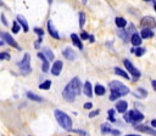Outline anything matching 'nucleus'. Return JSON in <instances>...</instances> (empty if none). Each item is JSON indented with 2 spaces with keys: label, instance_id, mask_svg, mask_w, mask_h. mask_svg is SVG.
<instances>
[{
  "label": "nucleus",
  "instance_id": "f257e3e1",
  "mask_svg": "<svg viewBox=\"0 0 156 136\" xmlns=\"http://www.w3.org/2000/svg\"><path fill=\"white\" fill-rule=\"evenodd\" d=\"M108 87H110V92H111L110 93V101H116L119 97L126 96L130 92L128 86H126L124 84H122L121 81H117V80L111 81L108 84Z\"/></svg>",
  "mask_w": 156,
  "mask_h": 136
},
{
  "label": "nucleus",
  "instance_id": "f03ea898",
  "mask_svg": "<svg viewBox=\"0 0 156 136\" xmlns=\"http://www.w3.org/2000/svg\"><path fill=\"white\" fill-rule=\"evenodd\" d=\"M54 115L57 120V123L60 124V126L67 131L72 130V119L69 118L68 114H66L65 112H62L61 109H55L54 110Z\"/></svg>",
  "mask_w": 156,
  "mask_h": 136
},
{
  "label": "nucleus",
  "instance_id": "7ed1b4c3",
  "mask_svg": "<svg viewBox=\"0 0 156 136\" xmlns=\"http://www.w3.org/2000/svg\"><path fill=\"white\" fill-rule=\"evenodd\" d=\"M123 119H124L126 123H133L134 125H136V123H139L144 119V115L138 109H133V110L126 112L123 114Z\"/></svg>",
  "mask_w": 156,
  "mask_h": 136
},
{
  "label": "nucleus",
  "instance_id": "20e7f679",
  "mask_svg": "<svg viewBox=\"0 0 156 136\" xmlns=\"http://www.w3.org/2000/svg\"><path fill=\"white\" fill-rule=\"evenodd\" d=\"M20 70H21V74L23 75H27L32 72V67H30V55L29 53H24L22 61H20L17 63Z\"/></svg>",
  "mask_w": 156,
  "mask_h": 136
},
{
  "label": "nucleus",
  "instance_id": "39448f33",
  "mask_svg": "<svg viewBox=\"0 0 156 136\" xmlns=\"http://www.w3.org/2000/svg\"><path fill=\"white\" fill-rule=\"evenodd\" d=\"M123 64H124V67H126V70H128V72L132 74L133 81H136V80L140 78V70H139L138 68H135V67L133 66V63H132L128 58H124V59H123Z\"/></svg>",
  "mask_w": 156,
  "mask_h": 136
},
{
  "label": "nucleus",
  "instance_id": "423d86ee",
  "mask_svg": "<svg viewBox=\"0 0 156 136\" xmlns=\"http://www.w3.org/2000/svg\"><path fill=\"white\" fill-rule=\"evenodd\" d=\"M0 38L2 39V41H5V44H9L10 46L15 47V49H21L20 45L17 44V41L13 39V36L11 34H9L7 32H0Z\"/></svg>",
  "mask_w": 156,
  "mask_h": 136
},
{
  "label": "nucleus",
  "instance_id": "0eeeda50",
  "mask_svg": "<svg viewBox=\"0 0 156 136\" xmlns=\"http://www.w3.org/2000/svg\"><path fill=\"white\" fill-rule=\"evenodd\" d=\"M62 97H63L67 102H69V103L74 102V100H76V95H74V92H73V90H72V87H71L69 84H67V85L63 87Z\"/></svg>",
  "mask_w": 156,
  "mask_h": 136
},
{
  "label": "nucleus",
  "instance_id": "6e6552de",
  "mask_svg": "<svg viewBox=\"0 0 156 136\" xmlns=\"http://www.w3.org/2000/svg\"><path fill=\"white\" fill-rule=\"evenodd\" d=\"M140 24L143 25V28L151 29V30H152L154 28H156V21H155V18L151 17V16H145V17H143L141 21H140Z\"/></svg>",
  "mask_w": 156,
  "mask_h": 136
},
{
  "label": "nucleus",
  "instance_id": "1a4fd4ad",
  "mask_svg": "<svg viewBox=\"0 0 156 136\" xmlns=\"http://www.w3.org/2000/svg\"><path fill=\"white\" fill-rule=\"evenodd\" d=\"M68 84L71 85V87H72V90H73L76 96L80 95V92H82V84H80V80H79L78 76H74Z\"/></svg>",
  "mask_w": 156,
  "mask_h": 136
},
{
  "label": "nucleus",
  "instance_id": "9d476101",
  "mask_svg": "<svg viewBox=\"0 0 156 136\" xmlns=\"http://www.w3.org/2000/svg\"><path fill=\"white\" fill-rule=\"evenodd\" d=\"M135 130L136 131H140V132H145V134H149L151 136H156V130L147 126V125H134Z\"/></svg>",
  "mask_w": 156,
  "mask_h": 136
},
{
  "label": "nucleus",
  "instance_id": "9b49d317",
  "mask_svg": "<svg viewBox=\"0 0 156 136\" xmlns=\"http://www.w3.org/2000/svg\"><path fill=\"white\" fill-rule=\"evenodd\" d=\"M46 27H48V33H49L54 39H60V34H58L57 29L54 27L51 19H48V22H46Z\"/></svg>",
  "mask_w": 156,
  "mask_h": 136
},
{
  "label": "nucleus",
  "instance_id": "f8f14e48",
  "mask_svg": "<svg viewBox=\"0 0 156 136\" xmlns=\"http://www.w3.org/2000/svg\"><path fill=\"white\" fill-rule=\"evenodd\" d=\"M62 67H63L62 61H60V59L55 61L54 64H52V67H51V74L55 75V76L60 75V74H61V70H62Z\"/></svg>",
  "mask_w": 156,
  "mask_h": 136
},
{
  "label": "nucleus",
  "instance_id": "ddd939ff",
  "mask_svg": "<svg viewBox=\"0 0 156 136\" xmlns=\"http://www.w3.org/2000/svg\"><path fill=\"white\" fill-rule=\"evenodd\" d=\"M16 21H17V23H18L20 25H22L23 32H24V33H28L29 27H28V22H27V19L24 18V16H22V15H17Z\"/></svg>",
  "mask_w": 156,
  "mask_h": 136
},
{
  "label": "nucleus",
  "instance_id": "4468645a",
  "mask_svg": "<svg viewBox=\"0 0 156 136\" xmlns=\"http://www.w3.org/2000/svg\"><path fill=\"white\" fill-rule=\"evenodd\" d=\"M62 55L68 59V61H74L76 59V51H73V49L71 47H65L62 51Z\"/></svg>",
  "mask_w": 156,
  "mask_h": 136
},
{
  "label": "nucleus",
  "instance_id": "2eb2a0df",
  "mask_svg": "<svg viewBox=\"0 0 156 136\" xmlns=\"http://www.w3.org/2000/svg\"><path fill=\"white\" fill-rule=\"evenodd\" d=\"M37 56L41 59V70L44 72V73H46L48 70H49V68H50V64H49V61L45 58V56L41 53V52H38L37 53Z\"/></svg>",
  "mask_w": 156,
  "mask_h": 136
},
{
  "label": "nucleus",
  "instance_id": "dca6fc26",
  "mask_svg": "<svg viewBox=\"0 0 156 136\" xmlns=\"http://www.w3.org/2000/svg\"><path fill=\"white\" fill-rule=\"evenodd\" d=\"M116 109H117L118 113L124 114V113L127 112V109H128V103H127L126 101H118V102L116 103Z\"/></svg>",
  "mask_w": 156,
  "mask_h": 136
},
{
  "label": "nucleus",
  "instance_id": "f3484780",
  "mask_svg": "<svg viewBox=\"0 0 156 136\" xmlns=\"http://www.w3.org/2000/svg\"><path fill=\"white\" fill-rule=\"evenodd\" d=\"M71 40H72V42H73V45L74 46H77L79 50H83V44H82V40L79 39V35H77V34H71Z\"/></svg>",
  "mask_w": 156,
  "mask_h": 136
},
{
  "label": "nucleus",
  "instance_id": "a211bd4d",
  "mask_svg": "<svg viewBox=\"0 0 156 136\" xmlns=\"http://www.w3.org/2000/svg\"><path fill=\"white\" fill-rule=\"evenodd\" d=\"M129 40H130V42L133 44L134 47H139L140 44H141V38H140V35H139L138 33H134V34L130 36Z\"/></svg>",
  "mask_w": 156,
  "mask_h": 136
},
{
  "label": "nucleus",
  "instance_id": "6ab92c4d",
  "mask_svg": "<svg viewBox=\"0 0 156 136\" xmlns=\"http://www.w3.org/2000/svg\"><path fill=\"white\" fill-rule=\"evenodd\" d=\"M83 92H84V95L88 96V97H91V96H93V87H91L90 81H85V83H84Z\"/></svg>",
  "mask_w": 156,
  "mask_h": 136
},
{
  "label": "nucleus",
  "instance_id": "aec40b11",
  "mask_svg": "<svg viewBox=\"0 0 156 136\" xmlns=\"http://www.w3.org/2000/svg\"><path fill=\"white\" fill-rule=\"evenodd\" d=\"M133 95L136 98H145L147 96V91L144 90L143 87H138V89H135V91H133Z\"/></svg>",
  "mask_w": 156,
  "mask_h": 136
},
{
  "label": "nucleus",
  "instance_id": "412c9836",
  "mask_svg": "<svg viewBox=\"0 0 156 136\" xmlns=\"http://www.w3.org/2000/svg\"><path fill=\"white\" fill-rule=\"evenodd\" d=\"M27 97H28V100L34 101V102H43V101H44L41 96H39V95H37V93H34V92H32V91H28V92H27Z\"/></svg>",
  "mask_w": 156,
  "mask_h": 136
},
{
  "label": "nucleus",
  "instance_id": "4be33fe9",
  "mask_svg": "<svg viewBox=\"0 0 156 136\" xmlns=\"http://www.w3.org/2000/svg\"><path fill=\"white\" fill-rule=\"evenodd\" d=\"M154 36V32L151 29H146V28H143L141 32H140V38L141 39H147V38H152Z\"/></svg>",
  "mask_w": 156,
  "mask_h": 136
},
{
  "label": "nucleus",
  "instance_id": "5701e85b",
  "mask_svg": "<svg viewBox=\"0 0 156 136\" xmlns=\"http://www.w3.org/2000/svg\"><path fill=\"white\" fill-rule=\"evenodd\" d=\"M44 56H45V58L50 62V61H54V58H55V56H54V53H52V51L49 49V47H44L43 49V52H41Z\"/></svg>",
  "mask_w": 156,
  "mask_h": 136
},
{
  "label": "nucleus",
  "instance_id": "b1692460",
  "mask_svg": "<svg viewBox=\"0 0 156 136\" xmlns=\"http://www.w3.org/2000/svg\"><path fill=\"white\" fill-rule=\"evenodd\" d=\"M115 73H116L117 75H119V76L124 78L126 80H129V79H130V78H129V75H128V73H127L126 70H123L122 68H119V67H116V68H115Z\"/></svg>",
  "mask_w": 156,
  "mask_h": 136
},
{
  "label": "nucleus",
  "instance_id": "393cba45",
  "mask_svg": "<svg viewBox=\"0 0 156 136\" xmlns=\"http://www.w3.org/2000/svg\"><path fill=\"white\" fill-rule=\"evenodd\" d=\"M94 92H95L98 96H104L105 92H106V89H105V86H102V85H100V84H96L95 87H94Z\"/></svg>",
  "mask_w": 156,
  "mask_h": 136
},
{
  "label": "nucleus",
  "instance_id": "a878e982",
  "mask_svg": "<svg viewBox=\"0 0 156 136\" xmlns=\"http://www.w3.org/2000/svg\"><path fill=\"white\" fill-rule=\"evenodd\" d=\"M115 23H116V25H117L119 29H122V28H124V27L127 25V21H126L123 17H116V18H115Z\"/></svg>",
  "mask_w": 156,
  "mask_h": 136
},
{
  "label": "nucleus",
  "instance_id": "bb28decb",
  "mask_svg": "<svg viewBox=\"0 0 156 136\" xmlns=\"http://www.w3.org/2000/svg\"><path fill=\"white\" fill-rule=\"evenodd\" d=\"M130 51H132L136 57H140V56H143V55L146 52V50H145L144 47H140V46H139V47H133Z\"/></svg>",
  "mask_w": 156,
  "mask_h": 136
},
{
  "label": "nucleus",
  "instance_id": "cd10ccee",
  "mask_svg": "<svg viewBox=\"0 0 156 136\" xmlns=\"http://www.w3.org/2000/svg\"><path fill=\"white\" fill-rule=\"evenodd\" d=\"M101 134H111V131H112V127L110 126V124H107V123H102L101 124Z\"/></svg>",
  "mask_w": 156,
  "mask_h": 136
},
{
  "label": "nucleus",
  "instance_id": "c85d7f7f",
  "mask_svg": "<svg viewBox=\"0 0 156 136\" xmlns=\"http://www.w3.org/2000/svg\"><path fill=\"white\" fill-rule=\"evenodd\" d=\"M50 86H51V80H45V81H43L41 84H39V89L40 90H49L50 89Z\"/></svg>",
  "mask_w": 156,
  "mask_h": 136
},
{
  "label": "nucleus",
  "instance_id": "c756f323",
  "mask_svg": "<svg viewBox=\"0 0 156 136\" xmlns=\"http://www.w3.org/2000/svg\"><path fill=\"white\" fill-rule=\"evenodd\" d=\"M84 24H85V13L83 11H80L79 12V27L83 28Z\"/></svg>",
  "mask_w": 156,
  "mask_h": 136
},
{
  "label": "nucleus",
  "instance_id": "7c9ffc66",
  "mask_svg": "<svg viewBox=\"0 0 156 136\" xmlns=\"http://www.w3.org/2000/svg\"><path fill=\"white\" fill-rule=\"evenodd\" d=\"M11 30H12V33H15V34H17V33L21 30V25L17 23V21H13V22H12V28H11Z\"/></svg>",
  "mask_w": 156,
  "mask_h": 136
},
{
  "label": "nucleus",
  "instance_id": "2f4dec72",
  "mask_svg": "<svg viewBox=\"0 0 156 136\" xmlns=\"http://www.w3.org/2000/svg\"><path fill=\"white\" fill-rule=\"evenodd\" d=\"M11 55L9 52H0V61H10Z\"/></svg>",
  "mask_w": 156,
  "mask_h": 136
},
{
  "label": "nucleus",
  "instance_id": "473e14b6",
  "mask_svg": "<svg viewBox=\"0 0 156 136\" xmlns=\"http://www.w3.org/2000/svg\"><path fill=\"white\" fill-rule=\"evenodd\" d=\"M113 114H115V109H108V119H110V121H112V123L116 121V118L113 117Z\"/></svg>",
  "mask_w": 156,
  "mask_h": 136
},
{
  "label": "nucleus",
  "instance_id": "72a5a7b5",
  "mask_svg": "<svg viewBox=\"0 0 156 136\" xmlns=\"http://www.w3.org/2000/svg\"><path fill=\"white\" fill-rule=\"evenodd\" d=\"M34 33H37V34H38V35L41 38V36H43V34H44V30H43L41 28H38V27H35V28H34Z\"/></svg>",
  "mask_w": 156,
  "mask_h": 136
},
{
  "label": "nucleus",
  "instance_id": "f704fd0d",
  "mask_svg": "<svg viewBox=\"0 0 156 136\" xmlns=\"http://www.w3.org/2000/svg\"><path fill=\"white\" fill-rule=\"evenodd\" d=\"M72 131H74V132L79 134V135H82V136H88V134H87L85 131H83V130H79V129H72Z\"/></svg>",
  "mask_w": 156,
  "mask_h": 136
},
{
  "label": "nucleus",
  "instance_id": "c9c22d12",
  "mask_svg": "<svg viewBox=\"0 0 156 136\" xmlns=\"http://www.w3.org/2000/svg\"><path fill=\"white\" fill-rule=\"evenodd\" d=\"M88 38H89V34H88L87 32H82V34H80L79 39H80V40H87Z\"/></svg>",
  "mask_w": 156,
  "mask_h": 136
},
{
  "label": "nucleus",
  "instance_id": "e433bc0d",
  "mask_svg": "<svg viewBox=\"0 0 156 136\" xmlns=\"http://www.w3.org/2000/svg\"><path fill=\"white\" fill-rule=\"evenodd\" d=\"M100 113V110L99 109H95V110H91L90 113H89V118H94V117H96L98 114Z\"/></svg>",
  "mask_w": 156,
  "mask_h": 136
},
{
  "label": "nucleus",
  "instance_id": "4c0bfd02",
  "mask_svg": "<svg viewBox=\"0 0 156 136\" xmlns=\"http://www.w3.org/2000/svg\"><path fill=\"white\" fill-rule=\"evenodd\" d=\"M83 107H84V108H85V109H91V108H93V104H91V103H90V102H85V103H84V106H83Z\"/></svg>",
  "mask_w": 156,
  "mask_h": 136
},
{
  "label": "nucleus",
  "instance_id": "58836bf2",
  "mask_svg": "<svg viewBox=\"0 0 156 136\" xmlns=\"http://www.w3.org/2000/svg\"><path fill=\"white\" fill-rule=\"evenodd\" d=\"M1 21H2V24H4V25H9V23H7L6 18H5V15H4V13H1Z\"/></svg>",
  "mask_w": 156,
  "mask_h": 136
},
{
  "label": "nucleus",
  "instance_id": "ea45409f",
  "mask_svg": "<svg viewBox=\"0 0 156 136\" xmlns=\"http://www.w3.org/2000/svg\"><path fill=\"white\" fill-rule=\"evenodd\" d=\"M151 85H152V87H154V90L156 91V80H151Z\"/></svg>",
  "mask_w": 156,
  "mask_h": 136
},
{
  "label": "nucleus",
  "instance_id": "a19ab883",
  "mask_svg": "<svg viewBox=\"0 0 156 136\" xmlns=\"http://www.w3.org/2000/svg\"><path fill=\"white\" fill-rule=\"evenodd\" d=\"M111 134H113V135H118V134H119V131H118V130H112V131H111Z\"/></svg>",
  "mask_w": 156,
  "mask_h": 136
},
{
  "label": "nucleus",
  "instance_id": "79ce46f5",
  "mask_svg": "<svg viewBox=\"0 0 156 136\" xmlns=\"http://www.w3.org/2000/svg\"><path fill=\"white\" fill-rule=\"evenodd\" d=\"M151 125H152L154 127H156V119H154V120H151Z\"/></svg>",
  "mask_w": 156,
  "mask_h": 136
},
{
  "label": "nucleus",
  "instance_id": "37998d69",
  "mask_svg": "<svg viewBox=\"0 0 156 136\" xmlns=\"http://www.w3.org/2000/svg\"><path fill=\"white\" fill-rule=\"evenodd\" d=\"M89 40H90V42H94V36L93 35H89V38H88Z\"/></svg>",
  "mask_w": 156,
  "mask_h": 136
},
{
  "label": "nucleus",
  "instance_id": "c03bdc74",
  "mask_svg": "<svg viewBox=\"0 0 156 136\" xmlns=\"http://www.w3.org/2000/svg\"><path fill=\"white\" fill-rule=\"evenodd\" d=\"M34 47H35V49H39V44H38V42H37V41H35V42H34Z\"/></svg>",
  "mask_w": 156,
  "mask_h": 136
},
{
  "label": "nucleus",
  "instance_id": "a18cd8bd",
  "mask_svg": "<svg viewBox=\"0 0 156 136\" xmlns=\"http://www.w3.org/2000/svg\"><path fill=\"white\" fill-rule=\"evenodd\" d=\"M154 8H155V11H156V1L154 2Z\"/></svg>",
  "mask_w": 156,
  "mask_h": 136
},
{
  "label": "nucleus",
  "instance_id": "49530a36",
  "mask_svg": "<svg viewBox=\"0 0 156 136\" xmlns=\"http://www.w3.org/2000/svg\"><path fill=\"white\" fill-rule=\"evenodd\" d=\"M127 136H141V135H127Z\"/></svg>",
  "mask_w": 156,
  "mask_h": 136
},
{
  "label": "nucleus",
  "instance_id": "de8ad7c7",
  "mask_svg": "<svg viewBox=\"0 0 156 136\" xmlns=\"http://www.w3.org/2000/svg\"><path fill=\"white\" fill-rule=\"evenodd\" d=\"M4 44H5L4 41H0V46H1V45H4Z\"/></svg>",
  "mask_w": 156,
  "mask_h": 136
},
{
  "label": "nucleus",
  "instance_id": "09e8293b",
  "mask_svg": "<svg viewBox=\"0 0 156 136\" xmlns=\"http://www.w3.org/2000/svg\"><path fill=\"white\" fill-rule=\"evenodd\" d=\"M2 5H4V2H2V1H0V6H2Z\"/></svg>",
  "mask_w": 156,
  "mask_h": 136
}]
</instances>
